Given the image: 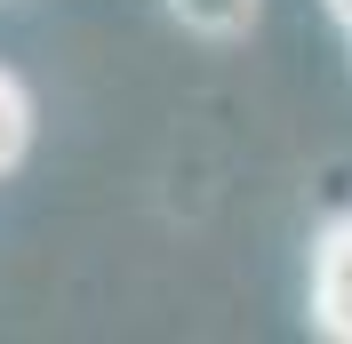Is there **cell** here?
<instances>
[{
  "instance_id": "1",
  "label": "cell",
  "mask_w": 352,
  "mask_h": 344,
  "mask_svg": "<svg viewBox=\"0 0 352 344\" xmlns=\"http://www.w3.org/2000/svg\"><path fill=\"white\" fill-rule=\"evenodd\" d=\"M312 328L352 344V216H336L312 240Z\"/></svg>"
},
{
  "instance_id": "2",
  "label": "cell",
  "mask_w": 352,
  "mask_h": 344,
  "mask_svg": "<svg viewBox=\"0 0 352 344\" xmlns=\"http://www.w3.org/2000/svg\"><path fill=\"white\" fill-rule=\"evenodd\" d=\"M24 152H32V96L8 65H0V176L24 169Z\"/></svg>"
},
{
  "instance_id": "3",
  "label": "cell",
  "mask_w": 352,
  "mask_h": 344,
  "mask_svg": "<svg viewBox=\"0 0 352 344\" xmlns=\"http://www.w3.org/2000/svg\"><path fill=\"white\" fill-rule=\"evenodd\" d=\"M168 8H176V24H192V32H208V41H241L264 0H168Z\"/></svg>"
},
{
  "instance_id": "4",
  "label": "cell",
  "mask_w": 352,
  "mask_h": 344,
  "mask_svg": "<svg viewBox=\"0 0 352 344\" xmlns=\"http://www.w3.org/2000/svg\"><path fill=\"white\" fill-rule=\"evenodd\" d=\"M329 17H336V24H344V32H352V0H329Z\"/></svg>"
}]
</instances>
